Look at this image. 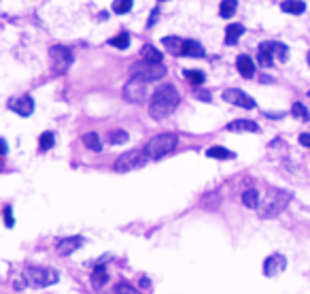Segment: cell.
I'll list each match as a JSON object with an SVG mask.
<instances>
[{
  "mask_svg": "<svg viewBox=\"0 0 310 294\" xmlns=\"http://www.w3.org/2000/svg\"><path fill=\"white\" fill-rule=\"evenodd\" d=\"M178 102H181V96H178L176 88L166 84L153 92L151 102H149V115L153 120H166L170 113H174Z\"/></svg>",
  "mask_w": 310,
  "mask_h": 294,
  "instance_id": "1",
  "label": "cell"
},
{
  "mask_svg": "<svg viewBox=\"0 0 310 294\" xmlns=\"http://www.w3.org/2000/svg\"><path fill=\"white\" fill-rule=\"evenodd\" d=\"M291 201V194L289 192H285V190H272L268 192V196L264 198V201L259 203L257 207V213L261 220H270V218H276L281 216L285 209H287Z\"/></svg>",
  "mask_w": 310,
  "mask_h": 294,
  "instance_id": "2",
  "label": "cell"
},
{
  "mask_svg": "<svg viewBox=\"0 0 310 294\" xmlns=\"http://www.w3.org/2000/svg\"><path fill=\"white\" fill-rule=\"evenodd\" d=\"M178 139L172 132H162V135H155L149 143L145 145V154L149 156V160H160L164 156H168L170 151L176 147Z\"/></svg>",
  "mask_w": 310,
  "mask_h": 294,
  "instance_id": "3",
  "label": "cell"
},
{
  "mask_svg": "<svg viewBox=\"0 0 310 294\" xmlns=\"http://www.w3.org/2000/svg\"><path fill=\"white\" fill-rule=\"evenodd\" d=\"M149 156L145 154V149H132V151H126L115 160V171L117 173H130V171H136L142 169L147 164Z\"/></svg>",
  "mask_w": 310,
  "mask_h": 294,
  "instance_id": "4",
  "label": "cell"
},
{
  "mask_svg": "<svg viewBox=\"0 0 310 294\" xmlns=\"http://www.w3.org/2000/svg\"><path fill=\"white\" fill-rule=\"evenodd\" d=\"M23 275H26L28 284L34 288H45V286L57 284V279H59L55 269H45V266H28L23 271Z\"/></svg>",
  "mask_w": 310,
  "mask_h": 294,
  "instance_id": "5",
  "label": "cell"
},
{
  "mask_svg": "<svg viewBox=\"0 0 310 294\" xmlns=\"http://www.w3.org/2000/svg\"><path fill=\"white\" fill-rule=\"evenodd\" d=\"M130 70H132L134 79L147 81V84H149V81H160L166 75V66L164 64H153V62H145V60L136 62Z\"/></svg>",
  "mask_w": 310,
  "mask_h": 294,
  "instance_id": "6",
  "label": "cell"
},
{
  "mask_svg": "<svg viewBox=\"0 0 310 294\" xmlns=\"http://www.w3.org/2000/svg\"><path fill=\"white\" fill-rule=\"evenodd\" d=\"M49 58H51V68L55 75L66 73L68 66L73 64V51L66 45H53L49 49Z\"/></svg>",
  "mask_w": 310,
  "mask_h": 294,
  "instance_id": "7",
  "label": "cell"
},
{
  "mask_svg": "<svg viewBox=\"0 0 310 294\" xmlns=\"http://www.w3.org/2000/svg\"><path fill=\"white\" fill-rule=\"evenodd\" d=\"M123 98L132 104H142L147 100V81H140V79L132 77L123 88Z\"/></svg>",
  "mask_w": 310,
  "mask_h": 294,
  "instance_id": "8",
  "label": "cell"
},
{
  "mask_svg": "<svg viewBox=\"0 0 310 294\" xmlns=\"http://www.w3.org/2000/svg\"><path fill=\"white\" fill-rule=\"evenodd\" d=\"M223 100L230 102V104H236V107H242V109H255V100L249 96L246 92L236 90V88L225 90L223 92Z\"/></svg>",
  "mask_w": 310,
  "mask_h": 294,
  "instance_id": "9",
  "label": "cell"
},
{
  "mask_svg": "<svg viewBox=\"0 0 310 294\" xmlns=\"http://www.w3.org/2000/svg\"><path fill=\"white\" fill-rule=\"evenodd\" d=\"M285 269H287V258H285L283 254H272L264 262V275L266 277H276L285 271Z\"/></svg>",
  "mask_w": 310,
  "mask_h": 294,
  "instance_id": "10",
  "label": "cell"
},
{
  "mask_svg": "<svg viewBox=\"0 0 310 294\" xmlns=\"http://www.w3.org/2000/svg\"><path fill=\"white\" fill-rule=\"evenodd\" d=\"M9 107L13 109L15 113H19L21 117H28V115H32V111H34V98L32 96H19V98H13L9 102Z\"/></svg>",
  "mask_w": 310,
  "mask_h": 294,
  "instance_id": "11",
  "label": "cell"
},
{
  "mask_svg": "<svg viewBox=\"0 0 310 294\" xmlns=\"http://www.w3.org/2000/svg\"><path fill=\"white\" fill-rule=\"evenodd\" d=\"M83 245V237H66V239H62L57 243V254L59 256H70L73 252H77L79 248Z\"/></svg>",
  "mask_w": 310,
  "mask_h": 294,
  "instance_id": "12",
  "label": "cell"
},
{
  "mask_svg": "<svg viewBox=\"0 0 310 294\" xmlns=\"http://www.w3.org/2000/svg\"><path fill=\"white\" fill-rule=\"evenodd\" d=\"M181 56L187 58H202L204 56V47L194 39H183V47H181Z\"/></svg>",
  "mask_w": 310,
  "mask_h": 294,
  "instance_id": "13",
  "label": "cell"
},
{
  "mask_svg": "<svg viewBox=\"0 0 310 294\" xmlns=\"http://www.w3.org/2000/svg\"><path fill=\"white\" fill-rule=\"evenodd\" d=\"M257 60H259L261 66H272V62H274V41H268V43L259 45Z\"/></svg>",
  "mask_w": 310,
  "mask_h": 294,
  "instance_id": "14",
  "label": "cell"
},
{
  "mask_svg": "<svg viewBox=\"0 0 310 294\" xmlns=\"http://www.w3.org/2000/svg\"><path fill=\"white\" fill-rule=\"evenodd\" d=\"M236 68H238V73H240L244 79H251L255 75V62L249 56H238Z\"/></svg>",
  "mask_w": 310,
  "mask_h": 294,
  "instance_id": "15",
  "label": "cell"
},
{
  "mask_svg": "<svg viewBox=\"0 0 310 294\" xmlns=\"http://www.w3.org/2000/svg\"><path fill=\"white\" fill-rule=\"evenodd\" d=\"M228 130L232 132H259V126L251 120H236L228 124Z\"/></svg>",
  "mask_w": 310,
  "mask_h": 294,
  "instance_id": "16",
  "label": "cell"
},
{
  "mask_svg": "<svg viewBox=\"0 0 310 294\" xmlns=\"http://www.w3.org/2000/svg\"><path fill=\"white\" fill-rule=\"evenodd\" d=\"M242 34H244V26H242V23H230V26L225 28V43H228V45H236Z\"/></svg>",
  "mask_w": 310,
  "mask_h": 294,
  "instance_id": "17",
  "label": "cell"
},
{
  "mask_svg": "<svg viewBox=\"0 0 310 294\" xmlns=\"http://www.w3.org/2000/svg\"><path fill=\"white\" fill-rule=\"evenodd\" d=\"M140 56H142V60L145 62H153V64H162V51L160 49H155L153 45H145L140 49Z\"/></svg>",
  "mask_w": 310,
  "mask_h": 294,
  "instance_id": "18",
  "label": "cell"
},
{
  "mask_svg": "<svg viewBox=\"0 0 310 294\" xmlns=\"http://www.w3.org/2000/svg\"><path fill=\"white\" fill-rule=\"evenodd\" d=\"M281 9L285 11V13L302 15L306 11V3H302V0H285V3H281Z\"/></svg>",
  "mask_w": 310,
  "mask_h": 294,
  "instance_id": "19",
  "label": "cell"
},
{
  "mask_svg": "<svg viewBox=\"0 0 310 294\" xmlns=\"http://www.w3.org/2000/svg\"><path fill=\"white\" fill-rule=\"evenodd\" d=\"M206 156H208V158H214V160H232V158H234V151L225 149V147H221V145H214V147H208Z\"/></svg>",
  "mask_w": 310,
  "mask_h": 294,
  "instance_id": "20",
  "label": "cell"
},
{
  "mask_svg": "<svg viewBox=\"0 0 310 294\" xmlns=\"http://www.w3.org/2000/svg\"><path fill=\"white\" fill-rule=\"evenodd\" d=\"M106 281H109V273H106V269L104 266H96L91 271V284L96 286V288H102Z\"/></svg>",
  "mask_w": 310,
  "mask_h": 294,
  "instance_id": "21",
  "label": "cell"
},
{
  "mask_svg": "<svg viewBox=\"0 0 310 294\" xmlns=\"http://www.w3.org/2000/svg\"><path fill=\"white\" fill-rule=\"evenodd\" d=\"M83 143H85V147L91 149V151H100V149H102V141H100L98 132H87V135H83Z\"/></svg>",
  "mask_w": 310,
  "mask_h": 294,
  "instance_id": "22",
  "label": "cell"
},
{
  "mask_svg": "<svg viewBox=\"0 0 310 294\" xmlns=\"http://www.w3.org/2000/svg\"><path fill=\"white\" fill-rule=\"evenodd\" d=\"M242 203L249 209H257L259 207V192L257 190H244L242 192Z\"/></svg>",
  "mask_w": 310,
  "mask_h": 294,
  "instance_id": "23",
  "label": "cell"
},
{
  "mask_svg": "<svg viewBox=\"0 0 310 294\" xmlns=\"http://www.w3.org/2000/svg\"><path fill=\"white\" fill-rule=\"evenodd\" d=\"M236 7H238L236 0H221V5H219V15L225 17V19H230V17L236 13Z\"/></svg>",
  "mask_w": 310,
  "mask_h": 294,
  "instance_id": "24",
  "label": "cell"
},
{
  "mask_svg": "<svg viewBox=\"0 0 310 294\" xmlns=\"http://www.w3.org/2000/svg\"><path fill=\"white\" fill-rule=\"evenodd\" d=\"M164 47L166 49H170L172 54H176V56H181V47H183V39H178V37H166L164 41Z\"/></svg>",
  "mask_w": 310,
  "mask_h": 294,
  "instance_id": "25",
  "label": "cell"
},
{
  "mask_svg": "<svg viewBox=\"0 0 310 294\" xmlns=\"http://www.w3.org/2000/svg\"><path fill=\"white\" fill-rule=\"evenodd\" d=\"M128 132L126 130H111L109 132V143H113V145H123V143H128Z\"/></svg>",
  "mask_w": 310,
  "mask_h": 294,
  "instance_id": "26",
  "label": "cell"
},
{
  "mask_svg": "<svg viewBox=\"0 0 310 294\" xmlns=\"http://www.w3.org/2000/svg\"><path fill=\"white\" fill-rule=\"evenodd\" d=\"M291 115L297 117V120H310V111L304 107L302 102H293V107H291Z\"/></svg>",
  "mask_w": 310,
  "mask_h": 294,
  "instance_id": "27",
  "label": "cell"
},
{
  "mask_svg": "<svg viewBox=\"0 0 310 294\" xmlns=\"http://www.w3.org/2000/svg\"><path fill=\"white\" fill-rule=\"evenodd\" d=\"M183 75H185V79H187L192 86L204 84V73H200V70H183Z\"/></svg>",
  "mask_w": 310,
  "mask_h": 294,
  "instance_id": "28",
  "label": "cell"
},
{
  "mask_svg": "<svg viewBox=\"0 0 310 294\" xmlns=\"http://www.w3.org/2000/svg\"><path fill=\"white\" fill-rule=\"evenodd\" d=\"M109 45L119 47V49H128V47H130V37H128L126 32H121V34H117V37L109 39Z\"/></svg>",
  "mask_w": 310,
  "mask_h": 294,
  "instance_id": "29",
  "label": "cell"
},
{
  "mask_svg": "<svg viewBox=\"0 0 310 294\" xmlns=\"http://www.w3.org/2000/svg\"><path fill=\"white\" fill-rule=\"evenodd\" d=\"M111 9H113V13L123 15V13H128V11L132 9V0H115Z\"/></svg>",
  "mask_w": 310,
  "mask_h": 294,
  "instance_id": "30",
  "label": "cell"
},
{
  "mask_svg": "<svg viewBox=\"0 0 310 294\" xmlns=\"http://www.w3.org/2000/svg\"><path fill=\"white\" fill-rule=\"evenodd\" d=\"M53 143H55V137H53V132H43L41 135V149L43 151H47V149H51L53 147Z\"/></svg>",
  "mask_w": 310,
  "mask_h": 294,
  "instance_id": "31",
  "label": "cell"
},
{
  "mask_svg": "<svg viewBox=\"0 0 310 294\" xmlns=\"http://www.w3.org/2000/svg\"><path fill=\"white\" fill-rule=\"evenodd\" d=\"M274 56H276L281 62H285V60H287V56H289V49H287V45H283V43H276V41H274Z\"/></svg>",
  "mask_w": 310,
  "mask_h": 294,
  "instance_id": "32",
  "label": "cell"
},
{
  "mask_svg": "<svg viewBox=\"0 0 310 294\" xmlns=\"http://www.w3.org/2000/svg\"><path fill=\"white\" fill-rule=\"evenodd\" d=\"M115 294H136V288L126 284V281H121V284L115 286Z\"/></svg>",
  "mask_w": 310,
  "mask_h": 294,
  "instance_id": "33",
  "label": "cell"
},
{
  "mask_svg": "<svg viewBox=\"0 0 310 294\" xmlns=\"http://www.w3.org/2000/svg\"><path fill=\"white\" fill-rule=\"evenodd\" d=\"M5 224H7V228L13 226V211H11V207H9V205L5 207Z\"/></svg>",
  "mask_w": 310,
  "mask_h": 294,
  "instance_id": "34",
  "label": "cell"
},
{
  "mask_svg": "<svg viewBox=\"0 0 310 294\" xmlns=\"http://www.w3.org/2000/svg\"><path fill=\"white\" fill-rule=\"evenodd\" d=\"M13 286H15V290H23V288H26V286H28L26 275H21L19 279H15V281H13Z\"/></svg>",
  "mask_w": 310,
  "mask_h": 294,
  "instance_id": "35",
  "label": "cell"
},
{
  "mask_svg": "<svg viewBox=\"0 0 310 294\" xmlns=\"http://www.w3.org/2000/svg\"><path fill=\"white\" fill-rule=\"evenodd\" d=\"M300 143H302L304 147H310V135H308V132L300 135Z\"/></svg>",
  "mask_w": 310,
  "mask_h": 294,
  "instance_id": "36",
  "label": "cell"
},
{
  "mask_svg": "<svg viewBox=\"0 0 310 294\" xmlns=\"http://www.w3.org/2000/svg\"><path fill=\"white\" fill-rule=\"evenodd\" d=\"M196 96L202 98V100H210V94H208V92H200V90H198V92H196Z\"/></svg>",
  "mask_w": 310,
  "mask_h": 294,
  "instance_id": "37",
  "label": "cell"
},
{
  "mask_svg": "<svg viewBox=\"0 0 310 294\" xmlns=\"http://www.w3.org/2000/svg\"><path fill=\"white\" fill-rule=\"evenodd\" d=\"M308 64H310V51H308Z\"/></svg>",
  "mask_w": 310,
  "mask_h": 294,
  "instance_id": "38",
  "label": "cell"
},
{
  "mask_svg": "<svg viewBox=\"0 0 310 294\" xmlns=\"http://www.w3.org/2000/svg\"><path fill=\"white\" fill-rule=\"evenodd\" d=\"M158 3H164V0H158Z\"/></svg>",
  "mask_w": 310,
  "mask_h": 294,
  "instance_id": "39",
  "label": "cell"
},
{
  "mask_svg": "<svg viewBox=\"0 0 310 294\" xmlns=\"http://www.w3.org/2000/svg\"><path fill=\"white\" fill-rule=\"evenodd\" d=\"M308 96H310V92H308Z\"/></svg>",
  "mask_w": 310,
  "mask_h": 294,
  "instance_id": "40",
  "label": "cell"
}]
</instances>
